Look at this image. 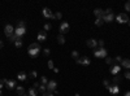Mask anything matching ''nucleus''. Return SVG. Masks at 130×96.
<instances>
[{"mask_svg": "<svg viewBox=\"0 0 130 96\" xmlns=\"http://www.w3.org/2000/svg\"><path fill=\"white\" fill-rule=\"evenodd\" d=\"M40 43H38V42H34V43H31L29 46V48H27V53H29V56L30 57H38L39 56V53H40Z\"/></svg>", "mask_w": 130, "mask_h": 96, "instance_id": "1", "label": "nucleus"}, {"mask_svg": "<svg viewBox=\"0 0 130 96\" xmlns=\"http://www.w3.org/2000/svg\"><path fill=\"white\" fill-rule=\"evenodd\" d=\"M114 17H116V16H114V13H113V11L111 8L104 11V14H103V21L104 22H112L114 20Z\"/></svg>", "mask_w": 130, "mask_h": 96, "instance_id": "2", "label": "nucleus"}, {"mask_svg": "<svg viewBox=\"0 0 130 96\" xmlns=\"http://www.w3.org/2000/svg\"><path fill=\"white\" fill-rule=\"evenodd\" d=\"M114 20H116L118 24H127L129 22V17H127V13H118L116 17H114Z\"/></svg>", "mask_w": 130, "mask_h": 96, "instance_id": "3", "label": "nucleus"}, {"mask_svg": "<svg viewBox=\"0 0 130 96\" xmlns=\"http://www.w3.org/2000/svg\"><path fill=\"white\" fill-rule=\"evenodd\" d=\"M107 49L105 48H95L94 49V56L98 58H105L107 57Z\"/></svg>", "mask_w": 130, "mask_h": 96, "instance_id": "4", "label": "nucleus"}, {"mask_svg": "<svg viewBox=\"0 0 130 96\" xmlns=\"http://www.w3.org/2000/svg\"><path fill=\"white\" fill-rule=\"evenodd\" d=\"M69 29H70V26H69L68 22H61V25H60V34L61 35L66 34L68 31H69Z\"/></svg>", "mask_w": 130, "mask_h": 96, "instance_id": "5", "label": "nucleus"}, {"mask_svg": "<svg viewBox=\"0 0 130 96\" xmlns=\"http://www.w3.org/2000/svg\"><path fill=\"white\" fill-rule=\"evenodd\" d=\"M77 64H79V65H83V66H87V65H90V64H91V61H90V58H89V57L83 56V57H79V58H77Z\"/></svg>", "mask_w": 130, "mask_h": 96, "instance_id": "6", "label": "nucleus"}, {"mask_svg": "<svg viewBox=\"0 0 130 96\" xmlns=\"http://www.w3.org/2000/svg\"><path fill=\"white\" fill-rule=\"evenodd\" d=\"M14 30H16V29H14L12 25H7V26L4 27V33H5V35L8 36V38H9L11 35L14 34Z\"/></svg>", "mask_w": 130, "mask_h": 96, "instance_id": "7", "label": "nucleus"}, {"mask_svg": "<svg viewBox=\"0 0 130 96\" xmlns=\"http://www.w3.org/2000/svg\"><path fill=\"white\" fill-rule=\"evenodd\" d=\"M86 46L89 47V48H98V40L96 39H93V38H91V39H87L86 40Z\"/></svg>", "mask_w": 130, "mask_h": 96, "instance_id": "8", "label": "nucleus"}, {"mask_svg": "<svg viewBox=\"0 0 130 96\" xmlns=\"http://www.w3.org/2000/svg\"><path fill=\"white\" fill-rule=\"evenodd\" d=\"M56 86H57V83L55 82V80H50V82H48V84H47V92L52 93L53 91L56 90Z\"/></svg>", "mask_w": 130, "mask_h": 96, "instance_id": "9", "label": "nucleus"}, {"mask_svg": "<svg viewBox=\"0 0 130 96\" xmlns=\"http://www.w3.org/2000/svg\"><path fill=\"white\" fill-rule=\"evenodd\" d=\"M43 16H44V18H50V20H53V13H52V11L50 9V8H43Z\"/></svg>", "mask_w": 130, "mask_h": 96, "instance_id": "10", "label": "nucleus"}, {"mask_svg": "<svg viewBox=\"0 0 130 96\" xmlns=\"http://www.w3.org/2000/svg\"><path fill=\"white\" fill-rule=\"evenodd\" d=\"M107 88H108V91H109L112 95H117V93L120 92V88H118V86H116V84H109Z\"/></svg>", "mask_w": 130, "mask_h": 96, "instance_id": "11", "label": "nucleus"}, {"mask_svg": "<svg viewBox=\"0 0 130 96\" xmlns=\"http://www.w3.org/2000/svg\"><path fill=\"white\" fill-rule=\"evenodd\" d=\"M120 66H121V68H125L126 70H130V60H129V58H122Z\"/></svg>", "mask_w": 130, "mask_h": 96, "instance_id": "12", "label": "nucleus"}, {"mask_svg": "<svg viewBox=\"0 0 130 96\" xmlns=\"http://www.w3.org/2000/svg\"><path fill=\"white\" fill-rule=\"evenodd\" d=\"M25 33H26L25 27H16V30H14V34L20 36V38H22V35H25Z\"/></svg>", "mask_w": 130, "mask_h": 96, "instance_id": "13", "label": "nucleus"}, {"mask_svg": "<svg viewBox=\"0 0 130 96\" xmlns=\"http://www.w3.org/2000/svg\"><path fill=\"white\" fill-rule=\"evenodd\" d=\"M120 71H121V66H120V65H113V66H111V73H112L113 75H117Z\"/></svg>", "mask_w": 130, "mask_h": 96, "instance_id": "14", "label": "nucleus"}, {"mask_svg": "<svg viewBox=\"0 0 130 96\" xmlns=\"http://www.w3.org/2000/svg\"><path fill=\"white\" fill-rule=\"evenodd\" d=\"M46 39H47V34H46V31H39V34H38V43L44 42Z\"/></svg>", "mask_w": 130, "mask_h": 96, "instance_id": "15", "label": "nucleus"}, {"mask_svg": "<svg viewBox=\"0 0 130 96\" xmlns=\"http://www.w3.org/2000/svg\"><path fill=\"white\" fill-rule=\"evenodd\" d=\"M16 93H17V96H24V95H25V88H24V86H17V87H16Z\"/></svg>", "mask_w": 130, "mask_h": 96, "instance_id": "16", "label": "nucleus"}, {"mask_svg": "<svg viewBox=\"0 0 130 96\" xmlns=\"http://www.w3.org/2000/svg\"><path fill=\"white\" fill-rule=\"evenodd\" d=\"M94 14H95V17L96 18H103V14H104V11L100 9V8H96L94 11Z\"/></svg>", "mask_w": 130, "mask_h": 96, "instance_id": "17", "label": "nucleus"}, {"mask_svg": "<svg viewBox=\"0 0 130 96\" xmlns=\"http://www.w3.org/2000/svg\"><path fill=\"white\" fill-rule=\"evenodd\" d=\"M7 88H8V90H13V88H16L17 86H16V82H14V80H8V82H7Z\"/></svg>", "mask_w": 130, "mask_h": 96, "instance_id": "18", "label": "nucleus"}, {"mask_svg": "<svg viewBox=\"0 0 130 96\" xmlns=\"http://www.w3.org/2000/svg\"><path fill=\"white\" fill-rule=\"evenodd\" d=\"M17 78H18V80H21V82H25V80L27 79V75L25 74L24 71H21V73H18V75H17Z\"/></svg>", "mask_w": 130, "mask_h": 96, "instance_id": "19", "label": "nucleus"}, {"mask_svg": "<svg viewBox=\"0 0 130 96\" xmlns=\"http://www.w3.org/2000/svg\"><path fill=\"white\" fill-rule=\"evenodd\" d=\"M121 79H122V77H121L120 74H117V75H114V77H113L112 82H113V84H116V86H117V83H120V82H121Z\"/></svg>", "mask_w": 130, "mask_h": 96, "instance_id": "20", "label": "nucleus"}, {"mask_svg": "<svg viewBox=\"0 0 130 96\" xmlns=\"http://www.w3.org/2000/svg\"><path fill=\"white\" fill-rule=\"evenodd\" d=\"M36 95H38V90L34 88V87H31L29 90V92H27V96H36Z\"/></svg>", "mask_w": 130, "mask_h": 96, "instance_id": "21", "label": "nucleus"}, {"mask_svg": "<svg viewBox=\"0 0 130 96\" xmlns=\"http://www.w3.org/2000/svg\"><path fill=\"white\" fill-rule=\"evenodd\" d=\"M65 42H66V40H65V36L61 35V34H59V35H57V43H59V44H65Z\"/></svg>", "mask_w": 130, "mask_h": 96, "instance_id": "22", "label": "nucleus"}, {"mask_svg": "<svg viewBox=\"0 0 130 96\" xmlns=\"http://www.w3.org/2000/svg\"><path fill=\"white\" fill-rule=\"evenodd\" d=\"M38 92H39V93H46V92H47V86H44V84H40L39 86V88H38Z\"/></svg>", "mask_w": 130, "mask_h": 96, "instance_id": "23", "label": "nucleus"}, {"mask_svg": "<svg viewBox=\"0 0 130 96\" xmlns=\"http://www.w3.org/2000/svg\"><path fill=\"white\" fill-rule=\"evenodd\" d=\"M61 18H63V13L61 12H56L53 14V20H61Z\"/></svg>", "mask_w": 130, "mask_h": 96, "instance_id": "24", "label": "nucleus"}, {"mask_svg": "<svg viewBox=\"0 0 130 96\" xmlns=\"http://www.w3.org/2000/svg\"><path fill=\"white\" fill-rule=\"evenodd\" d=\"M103 24H104V21H103V18H96V21H95V25H96L98 27H100V26H103Z\"/></svg>", "mask_w": 130, "mask_h": 96, "instance_id": "25", "label": "nucleus"}, {"mask_svg": "<svg viewBox=\"0 0 130 96\" xmlns=\"http://www.w3.org/2000/svg\"><path fill=\"white\" fill-rule=\"evenodd\" d=\"M18 38H20V36H17L16 34H13V35H11V36H9V38H8V39H9V42H12V43H14V42H16V40H17Z\"/></svg>", "mask_w": 130, "mask_h": 96, "instance_id": "26", "label": "nucleus"}, {"mask_svg": "<svg viewBox=\"0 0 130 96\" xmlns=\"http://www.w3.org/2000/svg\"><path fill=\"white\" fill-rule=\"evenodd\" d=\"M48 82H50V80H48L47 78H46L44 75L40 78V84H44V86H47V84H48Z\"/></svg>", "mask_w": 130, "mask_h": 96, "instance_id": "27", "label": "nucleus"}, {"mask_svg": "<svg viewBox=\"0 0 130 96\" xmlns=\"http://www.w3.org/2000/svg\"><path fill=\"white\" fill-rule=\"evenodd\" d=\"M14 46H16L17 48H20V47L22 46V38H18L16 42H14Z\"/></svg>", "mask_w": 130, "mask_h": 96, "instance_id": "28", "label": "nucleus"}, {"mask_svg": "<svg viewBox=\"0 0 130 96\" xmlns=\"http://www.w3.org/2000/svg\"><path fill=\"white\" fill-rule=\"evenodd\" d=\"M52 29V25L50 24V22H47V24H44V31H50Z\"/></svg>", "mask_w": 130, "mask_h": 96, "instance_id": "29", "label": "nucleus"}, {"mask_svg": "<svg viewBox=\"0 0 130 96\" xmlns=\"http://www.w3.org/2000/svg\"><path fill=\"white\" fill-rule=\"evenodd\" d=\"M113 61L116 62V65H118V64H121V61H122V57H121V56H116Z\"/></svg>", "mask_w": 130, "mask_h": 96, "instance_id": "30", "label": "nucleus"}, {"mask_svg": "<svg viewBox=\"0 0 130 96\" xmlns=\"http://www.w3.org/2000/svg\"><path fill=\"white\" fill-rule=\"evenodd\" d=\"M105 64L107 65H112L113 64V58L112 57H105Z\"/></svg>", "mask_w": 130, "mask_h": 96, "instance_id": "31", "label": "nucleus"}, {"mask_svg": "<svg viewBox=\"0 0 130 96\" xmlns=\"http://www.w3.org/2000/svg\"><path fill=\"white\" fill-rule=\"evenodd\" d=\"M26 26V22L25 21H18L17 22V27H25Z\"/></svg>", "mask_w": 130, "mask_h": 96, "instance_id": "32", "label": "nucleus"}, {"mask_svg": "<svg viewBox=\"0 0 130 96\" xmlns=\"http://www.w3.org/2000/svg\"><path fill=\"white\" fill-rule=\"evenodd\" d=\"M72 57L77 60V58H79V53L77 52V51H73V52H72Z\"/></svg>", "mask_w": 130, "mask_h": 96, "instance_id": "33", "label": "nucleus"}, {"mask_svg": "<svg viewBox=\"0 0 130 96\" xmlns=\"http://www.w3.org/2000/svg\"><path fill=\"white\" fill-rule=\"evenodd\" d=\"M98 48H104V40L103 39L98 40Z\"/></svg>", "mask_w": 130, "mask_h": 96, "instance_id": "34", "label": "nucleus"}, {"mask_svg": "<svg viewBox=\"0 0 130 96\" xmlns=\"http://www.w3.org/2000/svg\"><path fill=\"white\" fill-rule=\"evenodd\" d=\"M36 75H38V73H36L35 70H33V71H30V74H29V78H36Z\"/></svg>", "mask_w": 130, "mask_h": 96, "instance_id": "35", "label": "nucleus"}, {"mask_svg": "<svg viewBox=\"0 0 130 96\" xmlns=\"http://www.w3.org/2000/svg\"><path fill=\"white\" fill-rule=\"evenodd\" d=\"M124 77H125L126 79H130V70H126V71L124 73Z\"/></svg>", "mask_w": 130, "mask_h": 96, "instance_id": "36", "label": "nucleus"}, {"mask_svg": "<svg viewBox=\"0 0 130 96\" xmlns=\"http://www.w3.org/2000/svg\"><path fill=\"white\" fill-rule=\"evenodd\" d=\"M48 68H50V69H52V70H53V68H55V65H53V61H52V60H50V61H48Z\"/></svg>", "mask_w": 130, "mask_h": 96, "instance_id": "37", "label": "nucleus"}, {"mask_svg": "<svg viewBox=\"0 0 130 96\" xmlns=\"http://www.w3.org/2000/svg\"><path fill=\"white\" fill-rule=\"evenodd\" d=\"M43 52H44V55H46V56H50L51 51H50V48H44V51H43Z\"/></svg>", "mask_w": 130, "mask_h": 96, "instance_id": "38", "label": "nucleus"}, {"mask_svg": "<svg viewBox=\"0 0 130 96\" xmlns=\"http://www.w3.org/2000/svg\"><path fill=\"white\" fill-rule=\"evenodd\" d=\"M103 86H104V87H108V86H109V80H108V79H104V80H103Z\"/></svg>", "mask_w": 130, "mask_h": 96, "instance_id": "39", "label": "nucleus"}, {"mask_svg": "<svg viewBox=\"0 0 130 96\" xmlns=\"http://www.w3.org/2000/svg\"><path fill=\"white\" fill-rule=\"evenodd\" d=\"M125 9H126L127 12H130V2H127V3L125 4Z\"/></svg>", "mask_w": 130, "mask_h": 96, "instance_id": "40", "label": "nucleus"}, {"mask_svg": "<svg viewBox=\"0 0 130 96\" xmlns=\"http://www.w3.org/2000/svg\"><path fill=\"white\" fill-rule=\"evenodd\" d=\"M39 86H40V82H34V88H39Z\"/></svg>", "mask_w": 130, "mask_h": 96, "instance_id": "41", "label": "nucleus"}, {"mask_svg": "<svg viewBox=\"0 0 130 96\" xmlns=\"http://www.w3.org/2000/svg\"><path fill=\"white\" fill-rule=\"evenodd\" d=\"M42 96H53V93H50V92H46V93H43Z\"/></svg>", "mask_w": 130, "mask_h": 96, "instance_id": "42", "label": "nucleus"}, {"mask_svg": "<svg viewBox=\"0 0 130 96\" xmlns=\"http://www.w3.org/2000/svg\"><path fill=\"white\" fill-rule=\"evenodd\" d=\"M4 47V43H3V40H0V49H2Z\"/></svg>", "mask_w": 130, "mask_h": 96, "instance_id": "43", "label": "nucleus"}, {"mask_svg": "<svg viewBox=\"0 0 130 96\" xmlns=\"http://www.w3.org/2000/svg\"><path fill=\"white\" fill-rule=\"evenodd\" d=\"M60 70H59V68H53V73H59Z\"/></svg>", "mask_w": 130, "mask_h": 96, "instance_id": "44", "label": "nucleus"}, {"mask_svg": "<svg viewBox=\"0 0 130 96\" xmlns=\"http://www.w3.org/2000/svg\"><path fill=\"white\" fill-rule=\"evenodd\" d=\"M3 86H4V83H3V80H0V90L3 88Z\"/></svg>", "mask_w": 130, "mask_h": 96, "instance_id": "45", "label": "nucleus"}, {"mask_svg": "<svg viewBox=\"0 0 130 96\" xmlns=\"http://www.w3.org/2000/svg\"><path fill=\"white\" fill-rule=\"evenodd\" d=\"M52 93H53V95H59V93H60V92H59V91H57V90H55V91H53V92H52Z\"/></svg>", "mask_w": 130, "mask_h": 96, "instance_id": "46", "label": "nucleus"}, {"mask_svg": "<svg viewBox=\"0 0 130 96\" xmlns=\"http://www.w3.org/2000/svg\"><path fill=\"white\" fill-rule=\"evenodd\" d=\"M124 96H130V91H126V92H125V95H124Z\"/></svg>", "mask_w": 130, "mask_h": 96, "instance_id": "47", "label": "nucleus"}, {"mask_svg": "<svg viewBox=\"0 0 130 96\" xmlns=\"http://www.w3.org/2000/svg\"><path fill=\"white\" fill-rule=\"evenodd\" d=\"M74 96H79V93H75V95H74Z\"/></svg>", "mask_w": 130, "mask_h": 96, "instance_id": "48", "label": "nucleus"}, {"mask_svg": "<svg viewBox=\"0 0 130 96\" xmlns=\"http://www.w3.org/2000/svg\"><path fill=\"white\" fill-rule=\"evenodd\" d=\"M127 24H129V26H130V20H129V22H127Z\"/></svg>", "mask_w": 130, "mask_h": 96, "instance_id": "49", "label": "nucleus"}, {"mask_svg": "<svg viewBox=\"0 0 130 96\" xmlns=\"http://www.w3.org/2000/svg\"><path fill=\"white\" fill-rule=\"evenodd\" d=\"M0 96H2V90H0Z\"/></svg>", "mask_w": 130, "mask_h": 96, "instance_id": "50", "label": "nucleus"}]
</instances>
